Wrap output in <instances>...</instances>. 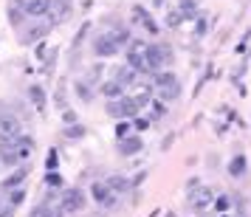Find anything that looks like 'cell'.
<instances>
[{
    "instance_id": "obj_1",
    "label": "cell",
    "mask_w": 251,
    "mask_h": 217,
    "mask_svg": "<svg viewBox=\"0 0 251 217\" xmlns=\"http://www.w3.org/2000/svg\"><path fill=\"white\" fill-rule=\"evenodd\" d=\"M152 91H155V99L161 102H175L181 96V82H178V73L172 71H161L152 76Z\"/></svg>"
},
{
    "instance_id": "obj_2",
    "label": "cell",
    "mask_w": 251,
    "mask_h": 217,
    "mask_svg": "<svg viewBox=\"0 0 251 217\" xmlns=\"http://www.w3.org/2000/svg\"><path fill=\"white\" fill-rule=\"evenodd\" d=\"M172 59H175V54H172V48L167 46V43H152V46H147V51H144V65H147L150 76L161 73L164 65H172Z\"/></svg>"
},
{
    "instance_id": "obj_3",
    "label": "cell",
    "mask_w": 251,
    "mask_h": 217,
    "mask_svg": "<svg viewBox=\"0 0 251 217\" xmlns=\"http://www.w3.org/2000/svg\"><path fill=\"white\" fill-rule=\"evenodd\" d=\"M88 203V194L85 189L79 186H71V189H62V197H59V209L65 212V215H79L82 209Z\"/></svg>"
},
{
    "instance_id": "obj_4",
    "label": "cell",
    "mask_w": 251,
    "mask_h": 217,
    "mask_svg": "<svg viewBox=\"0 0 251 217\" xmlns=\"http://www.w3.org/2000/svg\"><path fill=\"white\" fill-rule=\"evenodd\" d=\"M23 121L14 113H0V144H14L23 136Z\"/></svg>"
},
{
    "instance_id": "obj_5",
    "label": "cell",
    "mask_w": 251,
    "mask_h": 217,
    "mask_svg": "<svg viewBox=\"0 0 251 217\" xmlns=\"http://www.w3.org/2000/svg\"><path fill=\"white\" fill-rule=\"evenodd\" d=\"M91 197H93L99 206H104V209H116V206H119V194L110 192V186H107L104 181L91 183Z\"/></svg>"
},
{
    "instance_id": "obj_6",
    "label": "cell",
    "mask_w": 251,
    "mask_h": 217,
    "mask_svg": "<svg viewBox=\"0 0 251 217\" xmlns=\"http://www.w3.org/2000/svg\"><path fill=\"white\" fill-rule=\"evenodd\" d=\"M119 51H122V46H119V43L113 40V34H110V31L93 40V54H96V57H102V59H110V57H116Z\"/></svg>"
},
{
    "instance_id": "obj_7",
    "label": "cell",
    "mask_w": 251,
    "mask_h": 217,
    "mask_svg": "<svg viewBox=\"0 0 251 217\" xmlns=\"http://www.w3.org/2000/svg\"><path fill=\"white\" fill-rule=\"evenodd\" d=\"M17 6L23 9V14L28 17H37V20H43L51 14V6H54V0H17Z\"/></svg>"
},
{
    "instance_id": "obj_8",
    "label": "cell",
    "mask_w": 251,
    "mask_h": 217,
    "mask_svg": "<svg viewBox=\"0 0 251 217\" xmlns=\"http://www.w3.org/2000/svg\"><path fill=\"white\" fill-rule=\"evenodd\" d=\"M144 149V138L141 136H127L119 141V155H125V158H133Z\"/></svg>"
},
{
    "instance_id": "obj_9",
    "label": "cell",
    "mask_w": 251,
    "mask_h": 217,
    "mask_svg": "<svg viewBox=\"0 0 251 217\" xmlns=\"http://www.w3.org/2000/svg\"><path fill=\"white\" fill-rule=\"evenodd\" d=\"M189 203H192V209L203 212V209H209V206L215 203V194H212V189L201 186V189H195V192L189 194Z\"/></svg>"
},
{
    "instance_id": "obj_10",
    "label": "cell",
    "mask_w": 251,
    "mask_h": 217,
    "mask_svg": "<svg viewBox=\"0 0 251 217\" xmlns=\"http://www.w3.org/2000/svg\"><path fill=\"white\" fill-rule=\"evenodd\" d=\"M104 183L110 186V192H113V194H127V192H133V189H136L133 181H130L127 175H119V172L110 175V178H104Z\"/></svg>"
},
{
    "instance_id": "obj_11",
    "label": "cell",
    "mask_w": 251,
    "mask_h": 217,
    "mask_svg": "<svg viewBox=\"0 0 251 217\" xmlns=\"http://www.w3.org/2000/svg\"><path fill=\"white\" fill-rule=\"evenodd\" d=\"M28 172H31V167H28V164H23V167H20V169H14L9 178H3V181H0V186H3L6 192H9V189H17V186H23V181L28 178Z\"/></svg>"
},
{
    "instance_id": "obj_12",
    "label": "cell",
    "mask_w": 251,
    "mask_h": 217,
    "mask_svg": "<svg viewBox=\"0 0 251 217\" xmlns=\"http://www.w3.org/2000/svg\"><path fill=\"white\" fill-rule=\"evenodd\" d=\"M12 147H14V152H17V158L25 161L28 155H31V152H34V138L28 136V133H23V136L17 138V141H14Z\"/></svg>"
},
{
    "instance_id": "obj_13",
    "label": "cell",
    "mask_w": 251,
    "mask_h": 217,
    "mask_svg": "<svg viewBox=\"0 0 251 217\" xmlns=\"http://www.w3.org/2000/svg\"><path fill=\"white\" fill-rule=\"evenodd\" d=\"M246 169H249V158H246L243 152H237L234 158L228 161V167H226V172L231 175V178H243V175H246Z\"/></svg>"
},
{
    "instance_id": "obj_14",
    "label": "cell",
    "mask_w": 251,
    "mask_h": 217,
    "mask_svg": "<svg viewBox=\"0 0 251 217\" xmlns=\"http://www.w3.org/2000/svg\"><path fill=\"white\" fill-rule=\"evenodd\" d=\"M28 99H31V104H34L37 110H46V104H48V93H46V88L43 85H31L28 88Z\"/></svg>"
},
{
    "instance_id": "obj_15",
    "label": "cell",
    "mask_w": 251,
    "mask_h": 217,
    "mask_svg": "<svg viewBox=\"0 0 251 217\" xmlns=\"http://www.w3.org/2000/svg\"><path fill=\"white\" fill-rule=\"evenodd\" d=\"M113 79L122 85V88H127V85H136V79H138V71H133L130 65H125V68H119L113 73Z\"/></svg>"
},
{
    "instance_id": "obj_16",
    "label": "cell",
    "mask_w": 251,
    "mask_h": 217,
    "mask_svg": "<svg viewBox=\"0 0 251 217\" xmlns=\"http://www.w3.org/2000/svg\"><path fill=\"white\" fill-rule=\"evenodd\" d=\"M102 93L107 96V102H113V99H122V96H125V88H122L116 79H104L102 82Z\"/></svg>"
},
{
    "instance_id": "obj_17",
    "label": "cell",
    "mask_w": 251,
    "mask_h": 217,
    "mask_svg": "<svg viewBox=\"0 0 251 217\" xmlns=\"http://www.w3.org/2000/svg\"><path fill=\"white\" fill-rule=\"evenodd\" d=\"M74 88H76V96H79V102H85V104H91V102H93V85H91L88 79L74 82Z\"/></svg>"
},
{
    "instance_id": "obj_18",
    "label": "cell",
    "mask_w": 251,
    "mask_h": 217,
    "mask_svg": "<svg viewBox=\"0 0 251 217\" xmlns=\"http://www.w3.org/2000/svg\"><path fill=\"white\" fill-rule=\"evenodd\" d=\"M0 164H6V167H17L20 158H17V152H14L12 144H0Z\"/></svg>"
},
{
    "instance_id": "obj_19",
    "label": "cell",
    "mask_w": 251,
    "mask_h": 217,
    "mask_svg": "<svg viewBox=\"0 0 251 217\" xmlns=\"http://www.w3.org/2000/svg\"><path fill=\"white\" fill-rule=\"evenodd\" d=\"M127 65L138 73H147V65H144V54L141 51H127Z\"/></svg>"
},
{
    "instance_id": "obj_20",
    "label": "cell",
    "mask_w": 251,
    "mask_h": 217,
    "mask_svg": "<svg viewBox=\"0 0 251 217\" xmlns=\"http://www.w3.org/2000/svg\"><path fill=\"white\" fill-rule=\"evenodd\" d=\"M85 133H88V127L82 124H68V127H62V136L68 138V141H79V138H85Z\"/></svg>"
},
{
    "instance_id": "obj_21",
    "label": "cell",
    "mask_w": 251,
    "mask_h": 217,
    "mask_svg": "<svg viewBox=\"0 0 251 217\" xmlns=\"http://www.w3.org/2000/svg\"><path fill=\"white\" fill-rule=\"evenodd\" d=\"M51 12H54L51 25H57V23H62V20H68V17H71V6H68V3H54V6H51Z\"/></svg>"
},
{
    "instance_id": "obj_22",
    "label": "cell",
    "mask_w": 251,
    "mask_h": 217,
    "mask_svg": "<svg viewBox=\"0 0 251 217\" xmlns=\"http://www.w3.org/2000/svg\"><path fill=\"white\" fill-rule=\"evenodd\" d=\"M51 28V25H34V28H28L23 37V46H31V43H37L40 37H46V31Z\"/></svg>"
},
{
    "instance_id": "obj_23",
    "label": "cell",
    "mask_w": 251,
    "mask_h": 217,
    "mask_svg": "<svg viewBox=\"0 0 251 217\" xmlns=\"http://www.w3.org/2000/svg\"><path fill=\"white\" fill-rule=\"evenodd\" d=\"M133 99H136L138 107H144V104H150L155 96H152V85H147V88H138L136 93H133Z\"/></svg>"
},
{
    "instance_id": "obj_24",
    "label": "cell",
    "mask_w": 251,
    "mask_h": 217,
    "mask_svg": "<svg viewBox=\"0 0 251 217\" xmlns=\"http://www.w3.org/2000/svg\"><path fill=\"white\" fill-rule=\"evenodd\" d=\"M6 194H9V200H6V203L12 206V209H17V206L25 200V189H23V186H17V189H9Z\"/></svg>"
},
{
    "instance_id": "obj_25",
    "label": "cell",
    "mask_w": 251,
    "mask_h": 217,
    "mask_svg": "<svg viewBox=\"0 0 251 217\" xmlns=\"http://www.w3.org/2000/svg\"><path fill=\"white\" fill-rule=\"evenodd\" d=\"M164 113H167V102H161V99H152V102H150V119H155V121H158Z\"/></svg>"
},
{
    "instance_id": "obj_26",
    "label": "cell",
    "mask_w": 251,
    "mask_h": 217,
    "mask_svg": "<svg viewBox=\"0 0 251 217\" xmlns=\"http://www.w3.org/2000/svg\"><path fill=\"white\" fill-rule=\"evenodd\" d=\"M9 23H12V28H20V23H23V9H17V3L9 6Z\"/></svg>"
},
{
    "instance_id": "obj_27",
    "label": "cell",
    "mask_w": 251,
    "mask_h": 217,
    "mask_svg": "<svg viewBox=\"0 0 251 217\" xmlns=\"http://www.w3.org/2000/svg\"><path fill=\"white\" fill-rule=\"evenodd\" d=\"M110 34H113V40L119 46H127L130 43V31H127L125 25H116V31H110Z\"/></svg>"
},
{
    "instance_id": "obj_28",
    "label": "cell",
    "mask_w": 251,
    "mask_h": 217,
    "mask_svg": "<svg viewBox=\"0 0 251 217\" xmlns=\"http://www.w3.org/2000/svg\"><path fill=\"white\" fill-rule=\"evenodd\" d=\"M212 206H215L220 215H226V209L231 206V197H228V194H215V203Z\"/></svg>"
},
{
    "instance_id": "obj_29",
    "label": "cell",
    "mask_w": 251,
    "mask_h": 217,
    "mask_svg": "<svg viewBox=\"0 0 251 217\" xmlns=\"http://www.w3.org/2000/svg\"><path fill=\"white\" fill-rule=\"evenodd\" d=\"M31 217H57V212H51V206L48 203H40L31 209Z\"/></svg>"
},
{
    "instance_id": "obj_30",
    "label": "cell",
    "mask_w": 251,
    "mask_h": 217,
    "mask_svg": "<svg viewBox=\"0 0 251 217\" xmlns=\"http://www.w3.org/2000/svg\"><path fill=\"white\" fill-rule=\"evenodd\" d=\"M102 73H104V65H102V62H96V65L88 71V82H91V85H96V82L102 79Z\"/></svg>"
},
{
    "instance_id": "obj_31",
    "label": "cell",
    "mask_w": 251,
    "mask_h": 217,
    "mask_svg": "<svg viewBox=\"0 0 251 217\" xmlns=\"http://www.w3.org/2000/svg\"><path fill=\"white\" fill-rule=\"evenodd\" d=\"M68 124H79V116H76V110L65 107L62 110V127H68Z\"/></svg>"
},
{
    "instance_id": "obj_32",
    "label": "cell",
    "mask_w": 251,
    "mask_h": 217,
    "mask_svg": "<svg viewBox=\"0 0 251 217\" xmlns=\"http://www.w3.org/2000/svg\"><path fill=\"white\" fill-rule=\"evenodd\" d=\"M130 121H127V119H122V121H119V124H116V136H119V141H122V138H127L130 136Z\"/></svg>"
},
{
    "instance_id": "obj_33",
    "label": "cell",
    "mask_w": 251,
    "mask_h": 217,
    "mask_svg": "<svg viewBox=\"0 0 251 217\" xmlns=\"http://www.w3.org/2000/svg\"><path fill=\"white\" fill-rule=\"evenodd\" d=\"M57 54H59L57 48L48 54V59H46V73H54V65H57Z\"/></svg>"
},
{
    "instance_id": "obj_34",
    "label": "cell",
    "mask_w": 251,
    "mask_h": 217,
    "mask_svg": "<svg viewBox=\"0 0 251 217\" xmlns=\"http://www.w3.org/2000/svg\"><path fill=\"white\" fill-rule=\"evenodd\" d=\"M133 127H136L138 133H144V130H150V119H141V116H136V119H133Z\"/></svg>"
},
{
    "instance_id": "obj_35",
    "label": "cell",
    "mask_w": 251,
    "mask_h": 217,
    "mask_svg": "<svg viewBox=\"0 0 251 217\" xmlns=\"http://www.w3.org/2000/svg\"><path fill=\"white\" fill-rule=\"evenodd\" d=\"M46 169H48V172H57V149H51V152H48Z\"/></svg>"
},
{
    "instance_id": "obj_36",
    "label": "cell",
    "mask_w": 251,
    "mask_h": 217,
    "mask_svg": "<svg viewBox=\"0 0 251 217\" xmlns=\"http://www.w3.org/2000/svg\"><path fill=\"white\" fill-rule=\"evenodd\" d=\"M54 99H57V107H59V110H65V107H68V104H65V88H62V85L57 88V96H54Z\"/></svg>"
},
{
    "instance_id": "obj_37",
    "label": "cell",
    "mask_w": 251,
    "mask_h": 217,
    "mask_svg": "<svg viewBox=\"0 0 251 217\" xmlns=\"http://www.w3.org/2000/svg\"><path fill=\"white\" fill-rule=\"evenodd\" d=\"M178 9H181L183 14H195V0H181Z\"/></svg>"
},
{
    "instance_id": "obj_38",
    "label": "cell",
    "mask_w": 251,
    "mask_h": 217,
    "mask_svg": "<svg viewBox=\"0 0 251 217\" xmlns=\"http://www.w3.org/2000/svg\"><path fill=\"white\" fill-rule=\"evenodd\" d=\"M181 20H183V12H181V9H175V12L170 14V25L175 28V25H181Z\"/></svg>"
},
{
    "instance_id": "obj_39",
    "label": "cell",
    "mask_w": 251,
    "mask_h": 217,
    "mask_svg": "<svg viewBox=\"0 0 251 217\" xmlns=\"http://www.w3.org/2000/svg\"><path fill=\"white\" fill-rule=\"evenodd\" d=\"M175 138H178V136H175V133H170V136H164V141H161V149L167 152V149H170L172 144H175Z\"/></svg>"
},
{
    "instance_id": "obj_40",
    "label": "cell",
    "mask_w": 251,
    "mask_h": 217,
    "mask_svg": "<svg viewBox=\"0 0 251 217\" xmlns=\"http://www.w3.org/2000/svg\"><path fill=\"white\" fill-rule=\"evenodd\" d=\"M46 183H48V186H59V183H62V178H59L57 172H48V178H46Z\"/></svg>"
},
{
    "instance_id": "obj_41",
    "label": "cell",
    "mask_w": 251,
    "mask_h": 217,
    "mask_svg": "<svg viewBox=\"0 0 251 217\" xmlns=\"http://www.w3.org/2000/svg\"><path fill=\"white\" fill-rule=\"evenodd\" d=\"M0 217H14V209L9 203H0Z\"/></svg>"
},
{
    "instance_id": "obj_42",
    "label": "cell",
    "mask_w": 251,
    "mask_h": 217,
    "mask_svg": "<svg viewBox=\"0 0 251 217\" xmlns=\"http://www.w3.org/2000/svg\"><path fill=\"white\" fill-rule=\"evenodd\" d=\"M85 34H88V23L79 28V34H76V40H74V46H82V40H85Z\"/></svg>"
},
{
    "instance_id": "obj_43",
    "label": "cell",
    "mask_w": 251,
    "mask_h": 217,
    "mask_svg": "<svg viewBox=\"0 0 251 217\" xmlns=\"http://www.w3.org/2000/svg\"><path fill=\"white\" fill-rule=\"evenodd\" d=\"M144 178H147V169H141L136 175V178H133V186H138V183H144Z\"/></svg>"
},
{
    "instance_id": "obj_44",
    "label": "cell",
    "mask_w": 251,
    "mask_h": 217,
    "mask_svg": "<svg viewBox=\"0 0 251 217\" xmlns=\"http://www.w3.org/2000/svg\"><path fill=\"white\" fill-rule=\"evenodd\" d=\"M198 186H201V181H198V178H189V183H186V189H189V192H195Z\"/></svg>"
},
{
    "instance_id": "obj_45",
    "label": "cell",
    "mask_w": 251,
    "mask_h": 217,
    "mask_svg": "<svg viewBox=\"0 0 251 217\" xmlns=\"http://www.w3.org/2000/svg\"><path fill=\"white\" fill-rule=\"evenodd\" d=\"M46 57V43H43V46H37V59H43Z\"/></svg>"
},
{
    "instance_id": "obj_46",
    "label": "cell",
    "mask_w": 251,
    "mask_h": 217,
    "mask_svg": "<svg viewBox=\"0 0 251 217\" xmlns=\"http://www.w3.org/2000/svg\"><path fill=\"white\" fill-rule=\"evenodd\" d=\"M203 31H206V23L203 20H198V37H203Z\"/></svg>"
},
{
    "instance_id": "obj_47",
    "label": "cell",
    "mask_w": 251,
    "mask_h": 217,
    "mask_svg": "<svg viewBox=\"0 0 251 217\" xmlns=\"http://www.w3.org/2000/svg\"><path fill=\"white\" fill-rule=\"evenodd\" d=\"M152 6H155V9H158V6H164V0H152Z\"/></svg>"
},
{
    "instance_id": "obj_48",
    "label": "cell",
    "mask_w": 251,
    "mask_h": 217,
    "mask_svg": "<svg viewBox=\"0 0 251 217\" xmlns=\"http://www.w3.org/2000/svg\"><path fill=\"white\" fill-rule=\"evenodd\" d=\"M167 217H175V212H167Z\"/></svg>"
},
{
    "instance_id": "obj_49",
    "label": "cell",
    "mask_w": 251,
    "mask_h": 217,
    "mask_svg": "<svg viewBox=\"0 0 251 217\" xmlns=\"http://www.w3.org/2000/svg\"><path fill=\"white\" fill-rule=\"evenodd\" d=\"M220 217H228V215H220Z\"/></svg>"
}]
</instances>
